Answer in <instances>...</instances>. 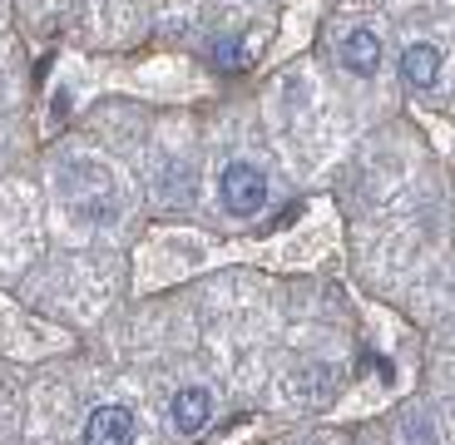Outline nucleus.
Instances as JSON below:
<instances>
[{
	"label": "nucleus",
	"mask_w": 455,
	"mask_h": 445,
	"mask_svg": "<svg viewBox=\"0 0 455 445\" xmlns=\"http://www.w3.org/2000/svg\"><path fill=\"white\" fill-rule=\"evenodd\" d=\"M218 198H223L228 213H238V218L262 213V203H267V173H262L258 163H248V159L228 163L223 179H218Z\"/></svg>",
	"instance_id": "obj_1"
},
{
	"label": "nucleus",
	"mask_w": 455,
	"mask_h": 445,
	"mask_svg": "<svg viewBox=\"0 0 455 445\" xmlns=\"http://www.w3.org/2000/svg\"><path fill=\"white\" fill-rule=\"evenodd\" d=\"M134 435H139V421L129 406H100L84 421V445H134Z\"/></svg>",
	"instance_id": "obj_2"
},
{
	"label": "nucleus",
	"mask_w": 455,
	"mask_h": 445,
	"mask_svg": "<svg viewBox=\"0 0 455 445\" xmlns=\"http://www.w3.org/2000/svg\"><path fill=\"white\" fill-rule=\"evenodd\" d=\"M169 421H173V431H179V435H198L208 421H213V396H208L204 386H183V391H173V401H169Z\"/></svg>",
	"instance_id": "obj_3"
},
{
	"label": "nucleus",
	"mask_w": 455,
	"mask_h": 445,
	"mask_svg": "<svg viewBox=\"0 0 455 445\" xmlns=\"http://www.w3.org/2000/svg\"><path fill=\"white\" fill-rule=\"evenodd\" d=\"M341 69L356 75V80H371L376 69H381V35L356 25V30L341 40Z\"/></svg>",
	"instance_id": "obj_4"
},
{
	"label": "nucleus",
	"mask_w": 455,
	"mask_h": 445,
	"mask_svg": "<svg viewBox=\"0 0 455 445\" xmlns=\"http://www.w3.org/2000/svg\"><path fill=\"white\" fill-rule=\"evenodd\" d=\"M401 80H406L411 90H435V80H441V50H435L431 40L406 45V55H401Z\"/></svg>",
	"instance_id": "obj_5"
},
{
	"label": "nucleus",
	"mask_w": 455,
	"mask_h": 445,
	"mask_svg": "<svg viewBox=\"0 0 455 445\" xmlns=\"http://www.w3.org/2000/svg\"><path fill=\"white\" fill-rule=\"evenodd\" d=\"M188 194H194V173L183 169V163L164 169V179H159V198H169V203H188Z\"/></svg>",
	"instance_id": "obj_6"
},
{
	"label": "nucleus",
	"mask_w": 455,
	"mask_h": 445,
	"mask_svg": "<svg viewBox=\"0 0 455 445\" xmlns=\"http://www.w3.org/2000/svg\"><path fill=\"white\" fill-rule=\"evenodd\" d=\"M208 60H213V69H223V75H238V69L248 65V50H243V40H218Z\"/></svg>",
	"instance_id": "obj_7"
}]
</instances>
